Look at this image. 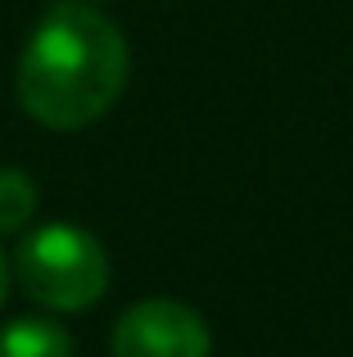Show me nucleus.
Wrapping results in <instances>:
<instances>
[{"label":"nucleus","instance_id":"1","mask_svg":"<svg viewBox=\"0 0 353 357\" xmlns=\"http://www.w3.org/2000/svg\"><path fill=\"white\" fill-rule=\"evenodd\" d=\"M18 105L50 131L105 118L127 86V41L100 9L54 5L18 54Z\"/></svg>","mask_w":353,"mask_h":357},{"label":"nucleus","instance_id":"2","mask_svg":"<svg viewBox=\"0 0 353 357\" xmlns=\"http://www.w3.org/2000/svg\"><path fill=\"white\" fill-rule=\"evenodd\" d=\"M18 285L50 312H82L109 289V253L91 231L54 222L18 244Z\"/></svg>","mask_w":353,"mask_h":357},{"label":"nucleus","instance_id":"3","mask_svg":"<svg viewBox=\"0 0 353 357\" xmlns=\"http://www.w3.org/2000/svg\"><path fill=\"white\" fill-rule=\"evenodd\" d=\"M209 349L204 317L176 298L132 303L114 326V357H209Z\"/></svg>","mask_w":353,"mask_h":357},{"label":"nucleus","instance_id":"4","mask_svg":"<svg viewBox=\"0 0 353 357\" xmlns=\"http://www.w3.org/2000/svg\"><path fill=\"white\" fill-rule=\"evenodd\" d=\"M0 357H73V335L59 321L23 317L0 331Z\"/></svg>","mask_w":353,"mask_h":357},{"label":"nucleus","instance_id":"5","mask_svg":"<svg viewBox=\"0 0 353 357\" xmlns=\"http://www.w3.org/2000/svg\"><path fill=\"white\" fill-rule=\"evenodd\" d=\"M41 190L23 167H0V236H14L32 222Z\"/></svg>","mask_w":353,"mask_h":357},{"label":"nucleus","instance_id":"6","mask_svg":"<svg viewBox=\"0 0 353 357\" xmlns=\"http://www.w3.org/2000/svg\"><path fill=\"white\" fill-rule=\"evenodd\" d=\"M5 294H9V262H5V253H0V303H5Z\"/></svg>","mask_w":353,"mask_h":357}]
</instances>
